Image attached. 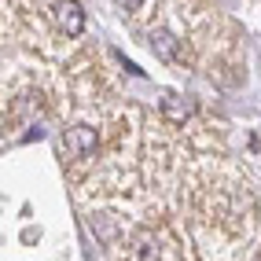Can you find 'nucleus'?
<instances>
[{"label":"nucleus","instance_id":"4","mask_svg":"<svg viewBox=\"0 0 261 261\" xmlns=\"http://www.w3.org/2000/svg\"><path fill=\"white\" fill-rule=\"evenodd\" d=\"M151 48H154V56H159V59L177 63V37H173L169 30H154L151 33Z\"/></svg>","mask_w":261,"mask_h":261},{"label":"nucleus","instance_id":"3","mask_svg":"<svg viewBox=\"0 0 261 261\" xmlns=\"http://www.w3.org/2000/svg\"><path fill=\"white\" fill-rule=\"evenodd\" d=\"M191 99L188 96H180V92H166L162 96V114L169 118V121H184V118H191Z\"/></svg>","mask_w":261,"mask_h":261},{"label":"nucleus","instance_id":"5","mask_svg":"<svg viewBox=\"0 0 261 261\" xmlns=\"http://www.w3.org/2000/svg\"><path fill=\"white\" fill-rule=\"evenodd\" d=\"M118 4H121V8H125V11H133V8H140V4H144V0H118Z\"/></svg>","mask_w":261,"mask_h":261},{"label":"nucleus","instance_id":"2","mask_svg":"<svg viewBox=\"0 0 261 261\" xmlns=\"http://www.w3.org/2000/svg\"><path fill=\"white\" fill-rule=\"evenodd\" d=\"M51 19H56L59 33H66V37H81L85 33V11H81L77 0H59L51 8Z\"/></svg>","mask_w":261,"mask_h":261},{"label":"nucleus","instance_id":"1","mask_svg":"<svg viewBox=\"0 0 261 261\" xmlns=\"http://www.w3.org/2000/svg\"><path fill=\"white\" fill-rule=\"evenodd\" d=\"M96 129L92 125H74L63 133V154L66 159H89V154L96 151Z\"/></svg>","mask_w":261,"mask_h":261}]
</instances>
